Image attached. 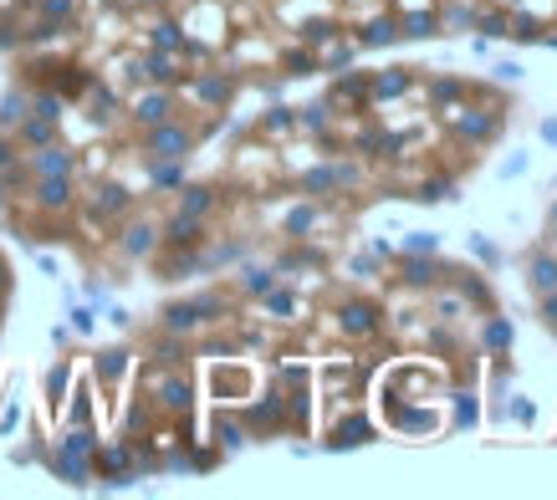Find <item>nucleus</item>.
<instances>
[{
	"label": "nucleus",
	"mask_w": 557,
	"mask_h": 500,
	"mask_svg": "<svg viewBox=\"0 0 557 500\" xmlns=\"http://www.w3.org/2000/svg\"><path fill=\"white\" fill-rule=\"evenodd\" d=\"M41 200H47V205H61V200H67V184H56V179H52L47 189H41Z\"/></svg>",
	"instance_id": "nucleus-3"
},
{
	"label": "nucleus",
	"mask_w": 557,
	"mask_h": 500,
	"mask_svg": "<svg viewBox=\"0 0 557 500\" xmlns=\"http://www.w3.org/2000/svg\"><path fill=\"white\" fill-rule=\"evenodd\" d=\"M532 281H537V291H557V260H537Z\"/></svg>",
	"instance_id": "nucleus-1"
},
{
	"label": "nucleus",
	"mask_w": 557,
	"mask_h": 500,
	"mask_svg": "<svg viewBox=\"0 0 557 500\" xmlns=\"http://www.w3.org/2000/svg\"><path fill=\"white\" fill-rule=\"evenodd\" d=\"M159 148H184V133H159Z\"/></svg>",
	"instance_id": "nucleus-4"
},
{
	"label": "nucleus",
	"mask_w": 557,
	"mask_h": 500,
	"mask_svg": "<svg viewBox=\"0 0 557 500\" xmlns=\"http://www.w3.org/2000/svg\"><path fill=\"white\" fill-rule=\"evenodd\" d=\"M342 327H348V332H369L373 327V312L369 307H348V312H342Z\"/></svg>",
	"instance_id": "nucleus-2"
}]
</instances>
